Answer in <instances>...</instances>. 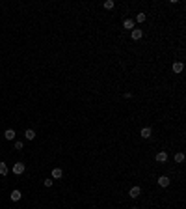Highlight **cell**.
<instances>
[{
	"mask_svg": "<svg viewBox=\"0 0 186 209\" xmlns=\"http://www.w3.org/2000/svg\"><path fill=\"white\" fill-rule=\"evenodd\" d=\"M24 170H26V164H24V162H15L13 168H11V172H13L15 176H21Z\"/></svg>",
	"mask_w": 186,
	"mask_h": 209,
	"instance_id": "cell-1",
	"label": "cell"
},
{
	"mask_svg": "<svg viewBox=\"0 0 186 209\" xmlns=\"http://www.w3.org/2000/svg\"><path fill=\"white\" fill-rule=\"evenodd\" d=\"M142 35H143V32H142V30H138V28L130 30V38H132L134 41H138V39H142Z\"/></svg>",
	"mask_w": 186,
	"mask_h": 209,
	"instance_id": "cell-2",
	"label": "cell"
},
{
	"mask_svg": "<svg viewBox=\"0 0 186 209\" xmlns=\"http://www.w3.org/2000/svg\"><path fill=\"white\" fill-rule=\"evenodd\" d=\"M151 135H153L151 127H143V129L140 131V136H142V138H151Z\"/></svg>",
	"mask_w": 186,
	"mask_h": 209,
	"instance_id": "cell-3",
	"label": "cell"
},
{
	"mask_svg": "<svg viewBox=\"0 0 186 209\" xmlns=\"http://www.w3.org/2000/svg\"><path fill=\"white\" fill-rule=\"evenodd\" d=\"M128 194H130V198L134 200V198H138L140 194H142V188H140V187H132V188H130V192H128Z\"/></svg>",
	"mask_w": 186,
	"mask_h": 209,
	"instance_id": "cell-4",
	"label": "cell"
},
{
	"mask_svg": "<svg viewBox=\"0 0 186 209\" xmlns=\"http://www.w3.org/2000/svg\"><path fill=\"white\" fill-rule=\"evenodd\" d=\"M154 159H157V162H166L168 161V153H166V151H158Z\"/></svg>",
	"mask_w": 186,
	"mask_h": 209,
	"instance_id": "cell-5",
	"label": "cell"
},
{
	"mask_svg": "<svg viewBox=\"0 0 186 209\" xmlns=\"http://www.w3.org/2000/svg\"><path fill=\"white\" fill-rule=\"evenodd\" d=\"M22 196V192L19 191V188H15V191H11V202H19Z\"/></svg>",
	"mask_w": 186,
	"mask_h": 209,
	"instance_id": "cell-6",
	"label": "cell"
},
{
	"mask_svg": "<svg viewBox=\"0 0 186 209\" xmlns=\"http://www.w3.org/2000/svg\"><path fill=\"white\" fill-rule=\"evenodd\" d=\"M123 26H125V30H134V19H125Z\"/></svg>",
	"mask_w": 186,
	"mask_h": 209,
	"instance_id": "cell-7",
	"label": "cell"
},
{
	"mask_svg": "<svg viewBox=\"0 0 186 209\" xmlns=\"http://www.w3.org/2000/svg\"><path fill=\"white\" fill-rule=\"evenodd\" d=\"M171 69H173V73H182V69H184V64H182V62H175Z\"/></svg>",
	"mask_w": 186,
	"mask_h": 209,
	"instance_id": "cell-8",
	"label": "cell"
},
{
	"mask_svg": "<svg viewBox=\"0 0 186 209\" xmlns=\"http://www.w3.org/2000/svg\"><path fill=\"white\" fill-rule=\"evenodd\" d=\"M158 185H160V187H168V185H169V177H168V176H160V177H158Z\"/></svg>",
	"mask_w": 186,
	"mask_h": 209,
	"instance_id": "cell-9",
	"label": "cell"
},
{
	"mask_svg": "<svg viewBox=\"0 0 186 209\" xmlns=\"http://www.w3.org/2000/svg\"><path fill=\"white\" fill-rule=\"evenodd\" d=\"M62 176H63L62 168H54L52 170V179H62Z\"/></svg>",
	"mask_w": 186,
	"mask_h": 209,
	"instance_id": "cell-10",
	"label": "cell"
},
{
	"mask_svg": "<svg viewBox=\"0 0 186 209\" xmlns=\"http://www.w3.org/2000/svg\"><path fill=\"white\" fill-rule=\"evenodd\" d=\"M4 138H6V140H15V131H13V129H6V132H4Z\"/></svg>",
	"mask_w": 186,
	"mask_h": 209,
	"instance_id": "cell-11",
	"label": "cell"
},
{
	"mask_svg": "<svg viewBox=\"0 0 186 209\" xmlns=\"http://www.w3.org/2000/svg\"><path fill=\"white\" fill-rule=\"evenodd\" d=\"M24 136H26V140H34V138H36V131H34V129H26V131H24Z\"/></svg>",
	"mask_w": 186,
	"mask_h": 209,
	"instance_id": "cell-12",
	"label": "cell"
},
{
	"mask_svg": "<svg viewBox=\"0 0 186 209\" xmlns=\"http://www.w3.org/2000/svg\"><path fill=\"white\" fill-rule=\"evenodd\" d=\"M8 172H9V168L6 162H0V176H8Z\"/></svg>",
	"mask_w": 186,
	"mask_h": 209,
	"instance_id": "cell-13",
	"label": "cell"
},
{
	"mask_svg": "<svg viewBox=\"0 0 186 209\" xmlns=\"http://www.w3.org/2000/svg\"><path fill=\"white\" fill-rule=\"evenodd\" d=\"M175 162H184V153H182V151L175 153Z\"/></svg>",
	"mask_w": 186,
	"mask_h": 209,
	"instance_id": "cell-14",
	"label": "cell"
},
{
	"mask_svg": "<svg viewBox=\"0 0 186 209\" xmlns=\"http://www.w3.org/2000/svg\"><path fill=\"white\" fill-rule=\"evenodd\" d=\"M134 23H145V13H138L136 15V21Z\"/></svg>",
	"mask_w": 186,
	"mask_h": 209,
	"instance_id": "cell-15",
	"label": "cell"
},
{
	"mask_svg": "<svg viewBox=\"0 0 186 209\" xmlns=\"http://www.w3.org/2000/svg\"><path fill=\"white\" fill-rule=\"evenodd\" d=\"M115 6V4H114V0H106V2H104V8H106V9H112Z\"/></svg>",
	"mask_w": 186,
	"mask_h": 209,
	"instance_id": "cell-16",
	"label": "cell"
},
{
	"mask_svg": "<svg viewBox=\"0 0 186 209\" xmlns=\"http://www.w3.org/2000/svg\"><path fill=\"white\" fill-rule=\"evenodd\" d=\"M22 147H24V144H22L21 140H17V142H15V149H17V151H21Z\"/></svg>",
	"mask_w": 186,
	"mask_h": 209,
	"instance_id": "cell-17",
	"label": "cell"
},
{
	"mask_svg": "<svg viewBox=\"0 0 186 209\" xmlns=\"http://www.w3.org/2000/svg\"><path fill=\"white\" fill-rule=\"evenodd\" d=\"M52 183H54V179L50 177V179H45V181H43V185H45V187H52Z\"/></svg>",
	"mask_w": 186,
	"mask_h": 209,
	"instance_id": "cell-18",
	"label": "cell"
},
{
	"mask_svg": "<svg viewBox=\"0 0 186 209\" xmlns=\"http://www.w3.org/2000/svg\"><path fill=\"white\" fill-rule=\"evenodd\" d=\"M130 209H138V207H130Z\"/></svg>",
	"mask_w": 186,
	"mask_h": 209,
	"instance_id": "cell-19",
	"label": "cell"
}]
</instances>
